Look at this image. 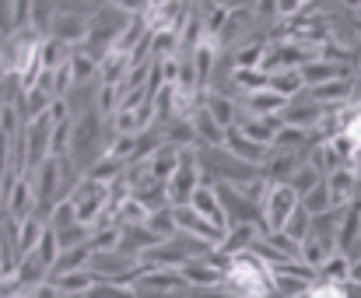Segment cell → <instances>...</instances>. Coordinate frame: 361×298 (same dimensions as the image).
I'll use <instances>...</instances> for the list:
<instances>
[{
	"label": "cell",
	"instance_id": "1",
	"mask_svg": "<svg viewBox=\"0 0 361 298\" xmlns=\"http://www.w3.org/2000/svg\"><path fill=\"white\" fill-rule=\"evenodd\" d=\"M309 298H348V295H344L337 285H323V288H316V292H312Z\"/></svg>",
	"mask_w": 361,
	"mask_h": 298
}]
</instances>
